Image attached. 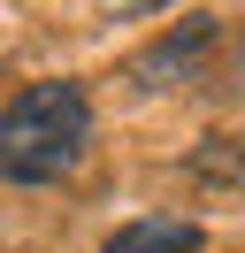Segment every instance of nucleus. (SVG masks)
Returning a JSON list of instances; mask_svg holds the SVG:
<instances>
[{"instance_id": "f257e3e1", "label": "nucleus", "mask_w": 245, "mask_h": 253, "mask_svg": "<svg viewBox=\"0 0 245 253\" xmlns=\"http://www.w3.org/2000/svg\"><path fill=\"white\" fill-rule=\"evenodd\" d=\"M92 146V100L84 84L46 77L0 108V184H61Z\"/></svg>"}, {"instance_id": "f03ea898", "label": "nucleus", "mask_w": 245, "mask_h": 253, "mask_svg": "<svg viewBox=\"0 0 245 253\" xmlns=\"http://www.w3.org/2000/svg\"><path fill=\"white\" fill-rule=\"evenodd\" d=\"M100 253H199V222H184V215H138V222H122Z\"/></svg>"}, {"instance_id": "7ed1b4c3", "label": "nucleus", "mask_w": 245, "mask_h": 253, "mask_svg": "<svg viewBox=\"0 0 245 253\" xmlns=\"http://www.w3.org/2000/svg\"><path fill=\"white\" fill-rule=\"evenodd\" d=\"M207 46H214V16H199L192 31L161 39L153 54H138V69H130V77H138V84H161V77H192V69H199V54H207Z\"/></svg>"}, {"instance_id": "20e7f679", "label": "nucleus", "mask_w": 245, "mask_h": 253, "mask_svg": "<svg viewBox=\"0 0 245 253\" xmlns=\"http://www.w3.org/2000/svg\"><path fill=\"white\" fill-rule=\"evenodd\" d=\"M92 8H100V16H122V23H130V16H153V8H168V0H92Z\"/></svg>"}]
</instances>
